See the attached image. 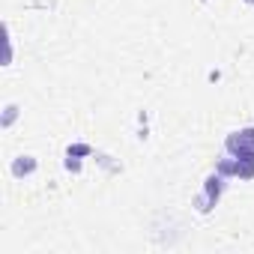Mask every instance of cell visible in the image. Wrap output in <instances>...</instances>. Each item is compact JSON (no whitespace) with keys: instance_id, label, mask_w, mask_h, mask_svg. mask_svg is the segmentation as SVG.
<instances>
[{"instance_id":"cell-10","label":"cell","mask_w":254,"mask_h":254,"mask_svg":"<svg viewBox=\"0 0 254 254\" xmlns=\"http://www.w3.org/2000/svg\"><path fill=\"white\" fill-rule=\"evenodd\" d=\"M200 3H206V0H200Z\"/></svg>"},{"instance_id":"cell-4","label":"cell","mask_w":254,"mask_h":254,"mask_svg":"<svg viewBox=\"0 0 254 254\" xmlns=\"http://www.w3.org/2000/svg\"><path fill=\"white\" fill-rule=\"evenodd\" d=\"M233 177H239V180H254V162H251V159H233Z\"/></svg>"},{"instance_id":"cell-7","label":"cell","mask_w":254,"mask_h":254,"mask_svg":"<svg viewBox=\"0 0 254 254\" xmlns=\"http://www.w3.org/2000/svg\"><path fill=\"white\" fill-rule=\"evenodd\" d=\"M90 153H93V150H90L87 144H72V147L66 150V156H90Z\"/></svg>"},{"instance_id":"cell-5","label":"cell","mask_w":254,"mask_h":254,"mask_svg":"<svg viewBox=\"0 0 254 254\" xmlns=\"http://www.w3.org/2000/svg\"><path fill=\"white\" fill-rule=\"evenodd\" d=\"M15 117H18V105H6V111H3V120H0V126H3V129H9V126L15 123Z\"/></svg>"},{"instance_id":"cell-9","label":"cell","mask_w":254,"mask_h":254,"mask_svg":"<svg viewBox=\"0 0 254 254\" xmlns=\"http://www.w3.org/2000/svg\"><path fill=\"white\" fill-rule=\"evenodd\" d=\"M242 3H248V6H254V0H242Z\"/></svg>"},{"instance_id":"cell-6","label":"cell","mask_w":254,"mask_h":254,"mask_svg":"<svg viewBox=\"0 0 254 254\" xmlns=\"http://www.w3.org/2000/svg\"><path fill=\"white\" fill-rule=\"evenodd\" d=\"M215 171L227 180V177H233V156L230 159H218V165H215Z\"/></svg>"},{"instance_id":"cell-3","label":"cell","mask_w":254,"mask_h":254,"mask_svg":"<svg viewBox=\"0 0 254 254\" xmlns=\"http://www.w3.org/2000/svg\"><path fill=\"white\" fill-rule=\"evenodd\" d=\"M36 168H39V162H36L33 156H18V159L12 162V168H9V171H12V177H15V180H21V177H33V174H36Z\"/></svg>"},{"instance_id":"cell-8","label":"cell","mask_w":254,"mask_h":254,"mask_svg":"<svg viewBox=\"0 0 254 254\" xmlns=\"http://www.w3.org/2000/svg\"><path fill=\"white\" fill-rule=\"evenodd\" d=\"M66 171H72V174H78V171H81V162H78V156H66Z\"/></svg>"},{"instance_id":"cell-2","label":"cell","mask_w":254,"mask_h":254,"mask_svg":"<svg viewBox=\"0 0 254 254\" xmlns=\"http://www.w3.org/2000/svg\"><path fill=\"white\" fill-rule=\"evenodd\" d=\"M203 194L212 200V206L221 200V194H224V177H221L218 171H215V174H209V177L203 180Z\"/></svg>"},{"instance_id":"cell-1","label":"cell","mask_w":254,"mask_h":254,"mask_svg":"<svg viewBox=\"0 0 254 254\" xmlns=\"http://www.w3.org/2000/svg\"><path fill=\"white\" fill-rule=\"evenodd\" d=\"M224 150L233 159H251L254 162V126H245L239 132H230L224 138Z\"/></svg>"}]
</instances>
